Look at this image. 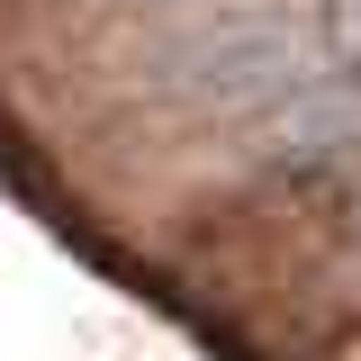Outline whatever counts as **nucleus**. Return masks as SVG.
<instances>
[{
	"label": "nucleus",
	"mask_w": 361,
	"mask_h": 361,
	"mask_svg": "<svg viewBox=\"0 0 361 361\" xmlns=\"http://www.w3.org/2000/svg\"><path fill=\"white\" fill-rule=\"evenodd\" d=\"M316 73L307 27L280 18V9H235V18H208L199 37L163 63V90H172L190 118H271L280 99H298Z\"/></svg>",
	"instance_id": "obj_1"
},
{
	"label": "nucleus",
	"mask_w": 361,
	"mask_h": 361,
	"mask_svg": "<svg viewBox=\"0 0 361 361\" xmlns=\"http://www.w3.org/2000/svg\"><path fill=\"white\" fill-rule=\"evenodd\" d=\"M353 145H361V82H307L298 99H280L262 118V154L280 172L334 163V154H353Z\"/></svg>",
	"instance_id": "obj_2"
},
{
	"label": "nucleus",
	"mask_w": 361,
	"mask_h": 361,
	"mask_svg": "<svg viewBox=\"0 0 361 361\" xmlns=\"http://www.w3.org/2000/svg\"><path fill=\"white\" fill-rule=\"evenodd\" d=\"M325 18H334V45H343V63L361 73V0H334Z\"/></svg>",
	"instance_id": "obj_3"
}]
</instances>
